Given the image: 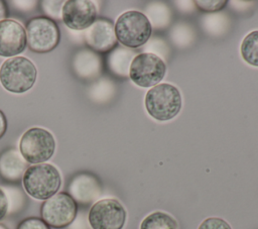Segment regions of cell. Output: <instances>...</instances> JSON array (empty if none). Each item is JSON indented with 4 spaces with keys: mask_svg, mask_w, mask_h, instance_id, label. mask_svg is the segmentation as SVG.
<instances>
[{
    "mask_svg": "<svg viewBox=\"0 0 258 229\" xmlns=\"http://www.w3.org/2000/svg\"><path fill=\"white\" fill-rule=\"evenodd\" d=\"M73 70L81 79H93L101 73V59L90 49H81L73 59Z\"/></svg>",
    "mask_w": 258,
    "mask_h": 229,
    "instance_id": "9a60e30c",
    "label": "cell"
},
{
    "mask_svg": "<svg viewBox=\"0 0 258 229\" xmlns=\"http://www.w3.org/2000/svg\"><path fill=\"white\" fill-rule=\"evenodd\" d=\"M84 38L88 46L98 52L111 50L117 42L114 25L107 19H97L85 30Z\"/></svg>",
    "mask_w": 258,
    "mask_h": 229,
    "instance_id": "7c38bea8",
    "label": "cell"
},
{
    "mask_svg": "<svg viewBox=\"0 0 258 229\" xmlns=\"http://www.w3.org/2000/svg\"><path fill=\"white\" fill-rule=\"evenodd\" d=\"M0 229H8V228H7L5 225H3V224L0 223Z\"/></svg>",
    "mask_w": 258,
    "mask_h": 229,
    "instance_id": "4316f807",
    "label": "cell"
},
{
    "mask_svg": "<svg viewBox=\"0 0 258 229\" xmlns=\"http://www.w3.org/2000/svg\"><path fill=\"white\" fill-rule=\"evenodd\" d=\"M27 45L30 50L45 53L54 49L60 38L56 22L46 16L30 19L25 27Z\"/></svg>",
    "mask_w": 258,
    "mask_h": 229,
    "instance_id": "52a82bcc",
    "label": "cell"
},
{
    "mask_svg": "<svg viewBox=\"0 0 258 229\" xmlns=\"http://www.w3.org/2000/svg\"><path fill=\"white\" fill-rule=\"evenodd\" d=\"M127 219V212L116 199H101L93 204L88 214L92 229H122Z\"/></svg>",
    "mask_w": 258,
    "mask_h": 229,
    "instance_id": "9c48e42d",
    "label": "cell"
},
{
    "mask_svg": "<svg viewBox=\"0 0 258 229\" xmlns=\"http://www.w3.org/2000/svg\"><path fill=\"white\" fill-rule=\"evenodd\" d=\"M133 60L132 52L124 47H117L108 55V67L115 75L126 77Z\"/></svg>",
    "mask_w": 258,
    "mask_h": 229,
    "instance_id": "2e32d148",
    "label": "cell"
},
{
    "mask_svg": "<svg viewBox=\"0 0 258 229\" xmlns=\"http://www.w3.org/2000/svg\"><path fill=\"white\" fill-rule=\"evenodd\" d=\"M116 39L124 46L138 48L151 36L152 25L149 18L137 10L122 13L114 25Z\"/></svg>",
    "mask_w": 258,
    "mask_h": 229,
    "instance_id": "3957f363",
    "label": "cell"
},
{
    "mask_svg": "<svg viewBox=\"0 0 258 229\" xmlns=\"http://www.w3.org/2000/svg\"><path fill=\"white\" fill-rule=\"evenodd\" d=\"M8 213V200L4 190L0 187V220Z\"/></svg>",
    "mask_w": 258,
    "mask_h": 229,
    "instance_id": "cb8c5ba5",
    "label": "cell"
},
{
    "mask_svg": "<svg viewBox=\"0 0 258 229\" xmlns=\"http://www.w3.org/2000/svg\"><path fill=\"white\" fill-rule=\"evenodd\" d=\"M7 130V120L4 113L0 110V138L5 134Z\"/></svg>",
    "mask_w": 258,
    "mask_h": 229,
    "instance_id": "d4e9b609",
    "label": "cell"
},
{
    "mask_svg": "<svg viewBox=\"0 0 258 229\" xmlns=\"http://www.w3.org/2000/svg\"><path fill=\"white\" fill-rule=\"evenodd\" d=\"M166 73L163 60L152 52H141L135 55L129 68L131 81L142 88H152L159 84Z\"/></svg>",
    "mask_w": 258,
    "mask_h": 229,
    "instance_id": "8992f818",
    "label": "cell"
},
{
    "mask_svg": "<svg viewBox=\"0 0 258 229\" xmlns=\"http://www.w3.org/2000/svg\"><path fill=\"white\" fill-rule=\"evenodd\" d=\"M147 113L158 121H168L180 111L182 99L179 90L168 83H159L150 88L144 99Z\"/></svg>",
    "mask_w": 258,
    "mask_h": 229,
    "instance_id": "7a4b0ae2",
    "label": "cell"
},
{
    "mask_svg": "<svg viewBox=\"0 0 258 229\" xmlns=\"http://www.w3.org/2000/svg\"><path fill=\"white\" fill-rule=\"evenodd\" d=\"M41 8L50 19H60L64 1H41Z\"/></svg>",
    "mask_w": 258,
    "mask_h": 229,
    "instance_id": "ffe728a7",
    "label": "cell"
},
{
    "mask_svg": "<svg viewBox=\"0 0 258 229\" xmlns=\"http://www.w3.org/2000/svg\"><path fill=\"white\" fill-rule=\"evenodd\" d=\"M26 194L36 200H47L57 193L61 186L59 170L50 163L32 164L22 177Z\"/></svg>",
    "mask_w": 258,
    "mask_h": 229,
    "instance_id": "6da1fadb",
    "label": "cell"
},
{
    "mask_svg": "<svg viewBox=\"0 0 258 229\" xmlns=\"http://www.w3.org/2000/svg\"><path fill=\"white\" fill-rule=\"evenodd\" d=\"M78 205L66 192L56 193L45 200L40 207L41 219L52 228L61 229L71 225L76 219Z\"/></svg>",
    "mask_w": 258,
    "mask_h": 229,
    "instance_id": "ba28073f",
    "label": "cell"
},
{
    "mask_svg": "<svg viewBox=\"0 0 258 229\" xmlns=\"http://www.w3.org/2000/svg\"><path fill=\"white\" fill-rule=\"evenodd\" d=\"M4 192L8 200V214H14L21 211L25 205V195L18 187H5Z\"/></svg>",
    "mask_w": 258,
    "mask_h": 229,
    "instance_id": "d6986e66",
    "label": "cell"
},
{
    "mask_svg": "<svg viewBox=\"0 0 258 229\" xmlns=\"http://www.w3.org/2000/svg\"><path fill=\"white\" fill-rule=\"evenodd\" d=\"M8 14V9L4 1L0 0V21L3 19H6V16Z\"/></svg>",
    "mask_w": 258,
    "mask_h": 229,
    "instance_id": "484cf974",
    "label": "cell"
},
{
    "mask_svg": "<svg viewBox=\"0 0 258 229\" xmlns=\"http://www.w3.org/2000/svg\"><path fill=\"white\" fill-rule=\"evenodd\" d=\"M97 18V7L89 0H68L61 9V19L70 29H88Z\"/></svg>",
    "mask_w": 258,
    "mask_h": 229,
    "instance_id": "30bf717a",
    "label": "cell"
},
{
    "mask_svg": "<svg viewBox=\"0 0 258 229\" xmlns=\"http://www.w3.org/2000/svg\"><path fill=\"white\" fill-rule=\"evenodd\" d=\"M16 229H50V227L40 218L28 217L23 219Z\"/></svg>",
    "mask_w": 258,
    "mask_h": 229,
    "instance_id": "603a6c76",
    "label": "cell"
},
{
    "mask_svg": "<svg viewBox=\"0 0 258 229\" xmlns=\"http://www.w3.org/2000/svg\"><path fill=\"white\" fill-rule=\"evenodd\" d=\"M195 4L201 10L205 12H216L221 10L226 4L225 0H198L195 1Z\"/></svg>",
    "mask_w": 258,
    "mask_h": 229,
    "instance_id": "44dd1931",
    "label": "cell"
},
{
    "mask_svg": "<svg viewBox=\"0 0 258 229\" xmlns=\"http://www.w3.org/2000/svg\"><path fill=\"white\" fill-rule=\"evenodd\" d=\"M27 167V162L15 148L6 149L0 154V177L6 182L15 183L22 180Z\"/></svg>",
    "mask_w": 258,
    "mask_h": 229,
    "instance_id": "5bb4252c",
    "label": "cell"
},
{
    "mask_svg": "<svg viewBox=\"0 0 258 229\" xmlns=\"http://www.w3.org/2000/svg\"><path fill=\"white\" fill-rule=\"evenodd\" d=\"M140 229H177V222L171 215L155 211L142 220Z\"/></svg>",
    "mask_w": 258,
    "mask_h": 229,
    "instance_id": "e0dca14e",
    "label": "cell"
},
{
    "mask_svg": "<svg viewBox=\"0 0 258 229\" xmlns=\"http://www.w3.org/2000/svg\"><path fill=\"white\" fill-rule=\"evenodd\" d=\"M54 150L55 140L53 135L41 127L27 129L19 141V151L27 163H44L51 158Z\"/></svg>",
    "mask_w": 258,
    "mask_h": 229,
    "instance_id": "5b68a950",
    "label": "cell"
},
{
    "mask_svg": "<svg viewBox=\"0 0 258 229\" xmlns=\"http://www.w3.org/2000/svg\"><path fill=\"white\" fill-rule=\"evenodd\" d=\"M36 77L35 65L25 56L9 58L0 67V83L10 93L27 92L34 86Z\"/></svg>",
    "mask_w": 258,
    "mask_h": 229,
    "instance_id": "277c9868",
    "label": "cell"
},
{
    "mask_svg": "<svg viewBox=\"0 0 258 229\" xmlns=\"http://www.w3.org/2000/svg\"><path fill=\"white\" fill-rule=\"evenodd\" d=\"M26 45V31L21 23L9 18L0 21V56H17Z\"/></svg>",
    "mask_w": 258,
    "mask_h": 229,
    "instance_id": "8fae6325",
    "label": "cell"
},
{
    "mask_svg": "<svg viewBox=\"0 0 258 229\" xmlns=\"http://www.w3.org/2000/svg\"><path fill=\"white\" fill-rule=\"evenodd\" d=\"M198 229H232L230 224L219 217H210L205 219Z\"/></svg>",
    "mask_w": 258,
    "mask_h": 229,
    "instance_id": "7402d4cb",
    "label": "cell"
},
{
    "mask_svg": "<svg viewBox=\"0 0 258 229\" xmlns=\"http://www.w3.org/2000/svg\"><path fill=\"white\" fill-rule=\"evenodd\" d=\"M242 59L250 66L258 67V30L249 32L240 46Z\"/></svg>",
    "mask_w": 258,
    "mask_h": 229,
    "instance_id": "ac0fdd59",
    "label": "cell"
},
{
    "mask_svg": "<svg viewBox=\"0 0 258 229\" xmlns=\"http://www.w3.org/2000/svg\"><path fill=\"white\" fill-rule=\"evenodd\" d=\"M69 195L80 204H90L101 195V185L91 174L76 175L69 185Z\"/></svg>",
    "mask_w": 258,
    "mask_h": 229,
    "instance_id": "4fadbf2b",
    "label": "cell"
}]
</instances>
